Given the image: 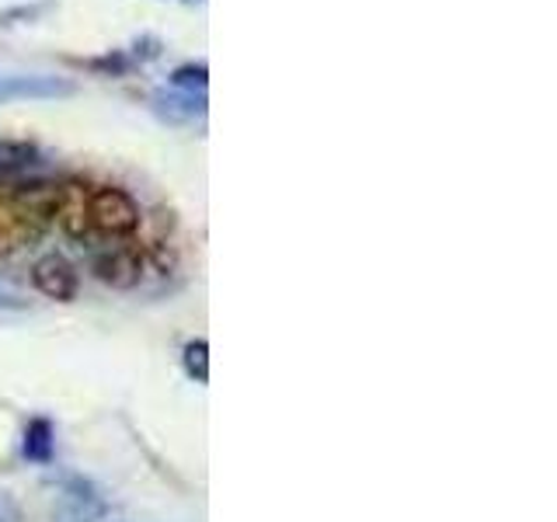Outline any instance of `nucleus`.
<instances>
[{"label": "nucleus", "instance_id": "1", "mask_svg": "<svg viewBox=\"0 0 557 522\" xmlns=\"http://www.w3.org/2000/svg\"><path fill=\"white\" fill-rule=\"evenodd\" d=\"M139 206L115 185L87 188V240H126L139 231Z\"/></svg>", "mask_w": 557, "mask_h": 522}, {"label": "nucleus", "instance_id": "2", "mask_svg": "<svg viewBox=\"0 0 557 522\" xmlns=\"http://www.w3.org/2000/svg\"><path fill=\"white\" fill-rule=\"evenodd\" d=\"M74 84L66 77L52 74H0V104L14 101H52V98H70Z\"/></svg>", "mask_w": 557, "mask_h": 522}, {"label": "nucleus", "instance_id": "3", "mask_svg": "<svg viewBox=\"0 0 557 522\" xmlns=\"http://www.w3.org/2000/svg\"><path fill=\"white\" fill-rule=\"evenodd\" d=\"M91 272L112 289H133L144 278V254L136 248H126V244H109L101 254H95Z\"/></svg>", "mask_w": 557, "mask_h": 522}, {"label": "nucleus", "instance_id": "4", "mask_svg": "<svg viewBox=\"0 0 557 522\" xmlns=\"http://www.w3.org/2000/svg\"><path fill=\"white\" fill-rule=\"evenodd\" d=\"M32 283L42 296H49V300H60V303H70L77 296V289H81L77 269L70 265L63 254H46V258L35 261Z\"/></svg>", "mask_w": 557, "mask_h": 522}, {"label": "nucleus", "instance_id": "5", "mask_svg": "<svg viewBox=\"0 0 557 522\" xmlns=\"http://www.w3.org/2000/svg\"><path fill=\"white\" fill-rule=\"evenodd\" d=\"M153 112L164 122H196L206 115V95H185V91H153Z\"/></svg>", "mask_w": 557, "mask_h": 522}, {"label": "nucleus", "instance_id": "6", "mask_svg": "<svg viewBox=\"0 0 557 522\" xmlns=\"http://www.w3.org/2000/svg\"><path fill=\"white\" fill-rule=\"evenodd\" d=\"M25 460L32 463H52V452H57V432L46 422V418H32L25 428V443H22Z\"/></svg>", "mask_w": 557, "mask_h": 522}, {"label": "nucleus", "instance_id": "7", "mask_svg": "<svg viewBox=\"0 0 557 522\" xmlns=\"http://www.w3.org/2000/svg\"><path fill=\"white\" fill-rule=\"evenodd\" d=\"M174 91H185V95H206V84H209V66L206 63H185L178 66L174 74L168 77Z\"/></svg>", "mask_w": 557, "mask_h": 522}, {"label": "nucleus", "instance_id": "8", "mask_svg": "<svg viewBox=\"0 0 557 522\" xmlns=\"http://www.w3.org/2000/svg\"><path fill=\"white\" fill-rule=\"evenodd\" d=\"M39 161V150L32 144H17V139H0V174L4 171H22Z\"/></svg>", "mask_w": 557, "mask_h": 522}, {"label": "nucleus", "instance_id": "9", "mask_svg": "<svg viewBox=\"0 0 557 522\" xmlns=\"http://www.w3.org/2000/svg\"><path fill=\"white\" fill-rule=\"evenodd\" d=\"M182 362H185V373H188L191 380H196V383H206V380H209V345H206L202 338L185 345Z\"/></svg>", "mask_w": 557, "mask_h": 522}, {"label": "nucleus", "instance_id": "10", "mask_svg": "<svg viewBox=\"0 0 557 522\" xmlns=\"http://www.w3.org/2000/svg\"><path fill=\"white\" fill-rule=\"evenodd\" d=\"M84 66L87 70H98V74H104V77H122L133 66V57L119 49V52H109V57H101V60H87Z\"/></svg>", "mask_w": 557, "mask_h": 522}, {"label": "nucleus", "instance_id": "11", "mask_svg": "<svg viewBox=\"0 0 557 522\" xmlns=\"http://www.w3.org/2000/svg\"><path fill=\"white\" fill-rule=\"evenodd\" d=\"M25 307H28V300H25L22 293L0 283V310H25Z\"/></svg>", "mask_w": 557, "mask_h": 522}, {"label": "nucleus", "instance_id": "12", "mask_svg": "<svg viewBox=\"0 0 557 522\" xmlns=\"http://www.w3.org/2000/svg\"><path fill=\"white\" fill-rule=\"evenodd\" d=\"M0 522H22V509H17V501L0 487Z\"/></svg>", "mask_w": 557, "mask_h": 522}, {"label": "nucleus", "instance_id": "13", "mask_svg": "<svg viewBox=\"0 0 557 522\" xmlns=\"http://www.w3.org/2000/svg\"><path fill=\"white\" fill-rule=\"evenodd\" d=\"M115 522H122V519H115Z\"/></svg>", "mask_w": 557, "mask_h": 522}]
</instances>
